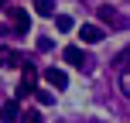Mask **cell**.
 Returning a JSON list of instances; mask_svg holds the SVG:
<instances>
[{
	"label": "cell",
	"mask_w": 130,
	"mask_h": 123,
	"mask_svg": "<svg viewBox=\"0 0 130 123\" xmlns=\"http://www.w3.org/2000/svg\"><path fill=\"white\" fill-rule=\"evenodd\" d=\"M34 89H38V68L27 62V65H21V89H17V99H27Z\"/></svg>",
	"instance_id": "obj_1"
},
{
	"label": "cell",
	"mask_w": 130,
	"mask_h": 123,
	"mask_svg": "<svg viewBox=\"0 0 130 123\" xmlns=\"http://www.w3.org/2000/svg\"><path fill=\"white\" fill-rule=\"evenodd\" d=\"M7 17L14 21L17 34H27V27H31V17H27V10H24V7H10V10H7Z\"/></svg>",
	"instance_id": "obj_2"
},
{
	"label": "cell",
	"mask_w": 130,
	"mask_h": 123,
	"mask_svg": "<svg viewBox=\"0 0 130 123\" xmlns=\"http://www.w3.org/2000/svg\"><path fill=\"white\" fill-rule=\"evenodd\" d=\"M79 38H82L86 45H99L106 34H103V27H99V24H82V27H79Z\"/></svg>",
	"instance_id": "obj_3"
},
{
	"label": "cell",
	"mask_w": 130,
	"mask_h": 123,
	"mask_svg": "<svg viewBox=\"0 0 130 123\" xmlns=\"http://www.w3.org/2000/svg\"><path fill=\"white\" fill-rule=\"evenodd\" d=\"M41 75H45V82L52 85V89H65V85H69V75H65L62 68H55V65H52V68H45Z\"/></svg>",
	"instance_id": "obj_4"
},
{
	"label": "cell",
	"mask_w": 130,
	"mask_h": 123,
	"mask_svg": "<svg viewBox=\"0 0 130 123\" xmlns=\"http://www.w3.org/2000/svg\"><path fill=\"white\" fill-rule=\"evenodd\" d=\"M0 120H4V123L21 120V103H17V99H7V103L0 106Z\"/></svg>",
	"instance_id": "obj_5"
},
{
	"label": "cell",
	"mask_w": 130,
	"mask_h": 123,
	"mask_svg": "<svg viewBox=\"0 0 130 123\" xmlns=\"http://www.w3.org/2000/svg\"><path fill=\"white\" fill-rule=\"evenodd\" d=\"M96 14H99V21H103V24H110V27H123V24H127V21L113 10V7H99Z\"/></svg>",
	"instance_id": "obj_6"
},
{
	"label": "cell",
	"mask_w": 130,
	"mask_h": 123,
	"mask_svg": "<svg viewBox=\"0 0 130 123\" xmlns=\"http://www.w3.org/2000/svg\"><path fill=\"white\" fill-rule=\"evenodd\" d=\"M14 65H21V55L10 45H0V68H14Z\"/></svg>",
	"instance_id": "obj_7"
},
{
	"label": "cell",
	"mask_w": 130,
	"mask_h": 123,
	"mask_svg": "<svg viewBox=\"0 0 130 123\" xmlns=\"http://www.w3.org/2000/svg\"><path fill=\"white\" fill-rule=\"evenodd\" d=\"M62 58L69 62V65H79V68L86 65V55H82V48H75V45H69V48H65V51H62Z\"/></svg>",
	"instance_id": "obj_8"
},
{
	"label": "cell",
	"mask_w": 130,
	"mask_h": 123,
	"mask_svg": "<svg viewBox=\"0 0 130 123\" xmlns=\"http://www.w3.org/2000/svg\"><path fill=\"white\" fill-rule=\"evenodd\" d=\"M38 17H55V0H31Z\"/></svg>",
	"instance_id": "obj_9"
},
{
	"label": "cell",
	"mask_w": 130,
	"mask_h": 123,
	"mask_svg": "<svg viewBox=\"0 0 130 123\" xmlns=\"http://www.w3.org/2000/svg\"><path fill=\"white\" fill-rule=\"evenodd\" d=\"M55 27H58V31H62V34H69V31H72V27H75V21H72V17H69V14H58V17H55Z\"/></svg>",
	"instance_id": "obj_10"
},
{
	"label": "cell",
	"mask_w": 130,
	"mask_h": 123,
	"mask_svg": "<svg viewBox=\"0 0 130 123\" xmlns=\"http://www.w3.org/2000/svg\"><path fill=\"white\" fill-rule=\"evenodd\" d=\"M34 96H38L41 106H52V103H55V92H48V89H34Z\"/></svg>",
	"instance_id": "obj_11"
},
{
	"label": "cell",
	"mask_w": 130,
	"mask_h": 123,
	"mask_svg": "<svg viewBox=\"0 0 130 123\" xmlns=\"http://www.w3.org/2000/svg\"><path fill=\"white\" fill-rule=\"evenodd\" d=\"M21 123H45V120H41L38 110H27V113H21Z\"/></svg>",
	"instance_id": "obj_12"
},
{
	"label": "cell",
	"mask_w": 130,
	"mask_h": 123,
	"mask_svg": "<svg viewBox=\"0 0 130 123\" xmlns=\"http://www.w3.org/2000/svg\"><path fill=\"white\" fill-rule=\"evenodd\" d=\"M120 89H123V96L130 99V72H123V75H120Z\"/></svg>",
	"instance_id": "obj_13"
},
{
	"label": "cell",
	"mask_w": 130,
	"mask_h": 123,
	"mask_svg": "<svg viewBox=\"0 0 130 123\" xmlns=\"http://www.w3.org/2000/svg\"><path fill=\"white\" fill-rule=\"evenodd\" d=\"M52 48H55L52 38H38V51H52Z\"/></svg>",
	"instance_id": "obj_14"
}]
</instances>
